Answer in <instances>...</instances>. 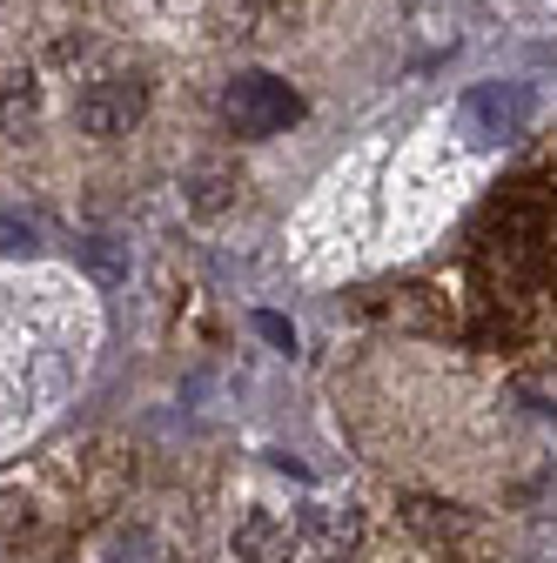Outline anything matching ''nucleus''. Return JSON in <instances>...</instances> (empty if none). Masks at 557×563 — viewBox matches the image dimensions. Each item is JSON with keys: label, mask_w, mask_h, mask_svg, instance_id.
I'll list each match as a JSON object with an SVG mask.
<instances>
[{"label": "nucleus", "mask_w": 557, "mask_h": 563, "mask_svg": "<svg viewBox=\"0 0 557 563\" xmlns=\"http://www.w3.org/2000/svg\"><path fill=\"white\" fill-rule=\"evenodd\" d=\"M403 523L424 537L444 563H491V530L477 510L444 504V497H403Z\"/></svg>", "instance_id": "1"}, {"label": "nucleus", "mask_w": 557, "mask_h": 563, "mask_svg": "<svg viewBox=\"0 0 557 563\" xmlns=\"http://www.w3.org/2000/svg\"><path fill=\"white\" fill-rule=\"evenodd\" d=\"M222 121L242 141H262V134H283L290 121H303V101L290 95V81H275V75H236L229 95H222Z\"/></svg>", "instance_id": "2"}, {"label": "nucleus", "mask_w": 557, "mask_h": 563, "mask_svg": "<svg viewBox=\"0 0 557 563\" xmlns=\"http://www.w3.org/2000/svg\"><path fill=\"white\" fill-rule=\"evenodd\" d=\"M457 121H463V134L477 141V148H491V141H511V134L531 121V88H517V81H477V88L463 95Z\"/></svg>", "instance_id": "3"}, {"label": "nucleus", "mask_w": 557, "mask_h": 563, "mask_svg": "<svg viewBox=\"0 0 557 563\" xmlns=\"http://www.w3.org/2000/svg\"><path fill=\"white\" fill-rule=\"evenodd\" d=\"M149 114V81L142 75H108V81H95V88H81V101H75V121H81V134H128L134 121Z\"/></svg>", "instance_id": "4"}, {"label": "nucleus", "mask_w": 557, "mask_h": 563, "mask_svg": "<svg viewBox=\"0 0 557 563\" xmlns=\"http://www.w3.org/2000/svg\"><path fill=\"white\" fill-rule=\"evenodd\" d=\"M290 550H296V530L283 517H269V510L236 517V537H229L236 563H290Z\"/></svg>", "instance_id": "5"}, {"label": "nucleus", "mask_w": 557, "mask_h": 563, "mask_svg": "<svg viewBox=\"0 0 557 563\" xmlns=\"http://www.w3.org/2000/svg\"><path fill=\"white\" fill-rule=\"evenodd\" d=\"M303 537H309L316 556H342V550L357 543V510H309L303 517Z\"/></svg>", "instance_id": "6"}, {"label": "nucleus", "mask_w": 557, "mask_h": 563, "mask_svg": "<svg viewBox=\"0 0 557 563\" xmlns=\"http://www.w3.org/2000/svg\"><path fill=\"white\" fill-rule=\"evenodd\" d=\"M28 530H34V504H28V497H0V563L21 550Z\"/></svg>", "instance_id": "7"}, {"label": "nucleus", "mask_w": 557, "mask_h": 563, "mask_svg": "<svg viewBox=\"0 0 557 563\" xmlns=\"http://www.w3.org/2000/svg\"><path fill=\"white\" fill-rule=\"evenodd\" d=\"M188 195H195V216H216V208L236 195V175H229V168H201V175L188 181Z\"/></svg>", "instance_id": "8"}, {"label": "nucleus", "mask_w": 557, "mask_h": 563, "mask_svg": "<svg viewBox=\"0 0 557 563\" xmlns=\"http://www.w3.org/2000/svg\"><path fill=\"white\" fill-rule=\"evenodd\" d=\"M34 108H41L34 81H28V75H21V81H8V95H0V128H8V134H14V128H28V121H34Z\"/></svg>", "instance_id": "9"}, {"label": "nucleus", "mask_w": 557, "mask_h": 563, "mask_svg": "<svg viewBox=\"0 0 557 563\" xmlns=\"http://www.w3.org/2000/svg\"><path fill=\"white\" fill-rule=\"evenodd\" d=\"M81 262L95 268V282H121V255H114V242H88Z\"/></svg>", "instance_id": "10"}, {"label": "nucleus", "mask_w": 557, "mask_h": 563, "mask_svg": "<svg viewBox=\"0 0 557 563\" xmlns=\"http://www.w3.org/2000/svg\"><path fill=\"white\" fill-rule=\"evenodd\" d=\"M14 249H34V229L14 222V216H0V255H14Z\"/></svg>", "instance_id": "11"}, {"label": "nucleus", "mask_w": 557, "mask_h": 563, "mask_svg": "<svg viewBox=\"0 0 557 563\" xmlns=\"http://www.w3.org/2000/svg\"><path fill=\"white\" fill-rule=\"evenodd\" d=\"M255 329H262V335H269L275 349H290V342H296V329H290L283 316H255Z\"/></svg>", "instance_id": "12"}]
</instances>
